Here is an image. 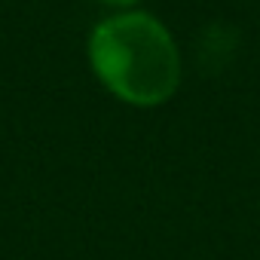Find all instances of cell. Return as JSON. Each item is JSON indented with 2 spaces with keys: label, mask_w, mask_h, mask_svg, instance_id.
I'll return each instance as SVG.
<instances>
[{
  "label": "cell",
  "mask_w": 260,
  "mask_h": 260,
  "mask_svg": "<svg viewBox=\"0 0 260 260\" xmlns=\"http://www.w3.org/2000/svg\"><path fill=\"white\" fill-rule=\"evenodd\" d=\"M101 4H107V7H116V10H132L138 0H101Z\"/></svg>",
  "instance_id": "obj_2"
},
{
  "label": "cell",
  "mask_w": 260,
  "mask_h": 260,
  "mask_svg": "<svg viewBox=\"0 0 260 260\" xmlns=\"http://www.w3.org/2000/svg\"><path fill=\"white\" fill-rule=\"evenodd\" d=\"M86 52L101 86L132 107H156L181 83L178 43L144 10H119L101 19L89 31Z\"/></svg>",
  "instance_id": "obj_1"
}]
</instances>
